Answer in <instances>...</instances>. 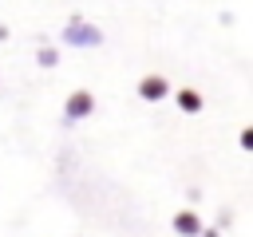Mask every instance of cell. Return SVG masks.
Masks as SVG:
<instances>
[{
  "instance_id": "6da1fadb",
  "label": "cell",
  "mask_w": 253,
  "mask_h": 237,
  "mask_svg": "<svg viewBox=\"0 0 253 237\" xmlns=\"http://www.w3.org/2000/svg\"><path fill=\"white\" fill-rule=\"evenodd\" d=\"M174 229H178V233H198L202 225H198L194 213H178V217H174Z\"/></svg>"
},
{
  "instance_id": "7a4b0ae2",
  "label": "cell",
  "mask_w": 253,
  "mask_h": 237,
  "mask_svg": "<svg viewBox=\"0 0 253 237\" xmlns=\"http://www.w3.org/2000/svg\"><path fill=\"white\" fill-rule=\"evenodd\" d=\"M162 91H166V83H162V79H146V83H142V95H146V99H158Z\"/></svg>"
},
{
  "instance_id": "3957f363",
  "label": "cell",
  "mask_w": 253,
  "mask_h": 237,
  "mask_svg": "<svg viewBox=\"0 0 253 237\" xmlns=\"http://www.w3.org/2000/svg\"><path fill=\"white\" fill-rule=\"evenodd\" d=\"M178 103H182L186 111H198V107H202V99H198L194 91H182V95H178Z\"/></svg>"
},
{
  "instance_id": "277c9868",
  "label": "cell",
  "mask_w": 253,
  "mask_h": 237,
  "mask_svg": "<svg viewBox=\"0 0 253 237\" xmlns=\"http://www.w3.org/2000/svg\"><path fill=\"white\" fill-rule=\"evenodd\" d=\"M83 111H91V99L87 95H75L71 99V115H83Z\"/></svg>"
}]
</instances>
